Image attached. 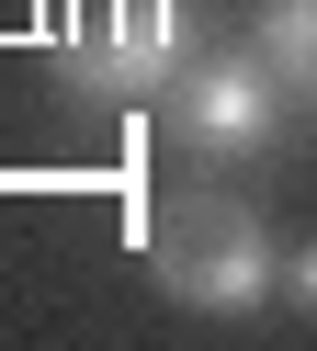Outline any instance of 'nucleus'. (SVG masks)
I'll use <instances>...</instances> for the list:
<instances>
[{
    "label": "nucleus",
    "mask_w": 317,
    "mask_h": 351,
    "mask_svg": "<svg viewBox=\"0 0 317 351\" xmlns=\"http://www.w3.org/2000/svg\"><path fill=\"white\" fill-rule=\"evenodd\" d=\"M181 46H193V12L181 0H57V34H45L57 80L91 91V102H158V80L181 69Z\"/></svg>",
    "instance_id": "nucleus-3"
},
{
    "label": "nucleus",
    "mask_w": 317,
    "mask_h": 351,
    "mask_svg": "<svg viewBox=\"0 0 317 351\" xmlns=\"http://www.w3.org/2000/svg\"><path fill=\"white\" fill-rule=\"evenodd\" d=\"M283 306H294V317H317V238H306V250H283Z\"/></svg>",
    "instance_id": "nucleus-5"
},
{
    "label": "nucleus",
    "mask_w": 317,
    "mask_h": 351,
    "mask_svg": "<svg viewBox=\"0 0 317 351\" xmlns=\"http://www.w3.org/2000/svg\"><path fill=\"white\" fill-rule=\"evenodd\" d=\"M249 46L283 80L294 114H317V0H249Z\"/></svg>",
    "instance_id": "nucleus-4"
},
{
    "label": "nucleus",
    "mask_w": 317,
    "mask_h": 351,
    "mask_svg": "<svg viewBox=\"0 0 317 351\" xmlns=\"http://www.w3.org/2000/svg\"><path fill=\"white\" fill-rule=\"evenodd\" d=\"M158 136L181 147V159H261V147H283V80L261 69V46H181V69L158 80Z\"/></svg>",
    "instance_id": "nucleus-2"
},
{
    "label": "nucleus",
    "mask_w": 317,
    "mask_h": 351,
    "mask_svg": "<svg viewBox=\"0 0 317 351\" xmlns=\"http://www.w3.org/2000/svg\"><path fill=\"white\" fill-rule=\"evenodd\" d=\"M136 250H148V283L170 306H193V317H249V306L283 295V250H272L261 204H238L215 182L158 193L148 227H136Z\"/></svg>",
    "instance_id": "nucleus-1"
}]
</instances>
